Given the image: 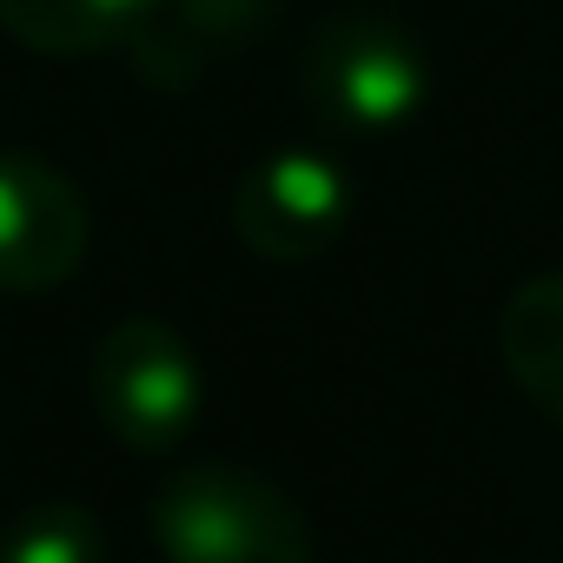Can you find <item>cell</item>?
<instances>
[{"instance_id":"1","label":"cell","mask_w":563,"mask_h":563,"mask_svg":"<svg viewBox=\"0 0 563 563\" xmlns=\"http://www.w3.org/2000/svg\"><path fill=\"white\" fill-rule=\"evenodd\" d=\"M153 543L166 563H312L306 510L258 471L199 464L153 497Z\"/></svg>"},{"instance_id":"2","label":"cell","mask_w":563,"mask_h":563,"mask_svg":"<svg viewBox=\"0 0 563 563\" xmlns=\"http://www.w3.org/2000/svg\"><path fill=\"white\" fill-rule=\"evenodd\" d=\"M299 80L332 133H398L431 100V54L405 21L352 8L306 41Z\"/></svg>"},{"instance_id":"3","label":"cell","mask_w":563,"mask_h":563,"mask_svg":"<svg viewBox=\"0 0 563 563\" xmlns=\"http://www.w3.org/2000/svg\"><path fill=\"white\" fill-rule=\"evenodd\" d=\"M93 411L126 451H173L206 411V372L166 319H120L93 345Z\"/></svg>"},{"instance_id":"4","label":"cell","mask_w":563,"mask_h":563,"mask_svg":"<svg viewBox=\"0 0 563 563\" xmlns=\"http://www.w3.org/2000/svg\"><path fill=\"white\" fill-rule=\"evenodd\" d=\"M345 225H352V186L312 146L272 153L245 166V179L232 186V232L245 239V252L272 265H312L319 252L339 245Z\"/></svg>"},{"instance_id":"5","label":"cell","mask_w":563,"mask_h":563,"mask_svg":"<svg viewBox=\"0 0 563 563\" xmlns=\"http://www.w3.org/2000/svg\"><path fill=\"white\" fill-rule=\"evenodd\" d=\"M87 258V199L34 153H0V292H54Z\"/></svg>"},{"instance_id":"6","label":"cell","mask_w":563,"mask_h":563,"mask_svg":"<svg viewBox=\"0 0 563 563\" xmlns=\"http://www.w3.org/2000/svg\"><path fill=\"white\" fill-rule=\"evenodd\" d=\"M272 14V0H153L146 27L126 41V60L146 87H192L212 60L245 47Z\"/></svg>"},{"instance_id":"7","label":"cell","mask_w":563,"mask_h":563,"mask_svg":"<svg viewBox=\"0 0 563 563\" xmlns=\"http://www.w3.org/2000/svg\"><path fill=\"white\" fill-rule=\"evenodd\" d=\"M497 352L510 385L563 424V272H537L504 299L497 319Z\"/></svg>"},{"instance_id":"8","label":"cell","mask_w":563,"mask_h":563,"mask_svg":"<svg viewBox=\"0 0 563 563\" xmlns=\"http://www.w3.org/2000/svg\"><path fill=\"white\" fill-rule=\"evenodd\" d=\"M153 14V0H0V34L34 47V54H60V60H87L107 47H126Z\"/></svg>"},{"instance_id":"9","label":"cell","mask_w":563,"mask_h":563,"mask_svg":"<svg viewBox=\"0 0 563 563\" xmlns=\"http://www.w3.org/2000/svg\"><path fill=\"white\" fill-rule=\"evenodd\" d=\"M0 563H107V530L87 504H34L0 537Z\"/></svg>"}]
</instances>
